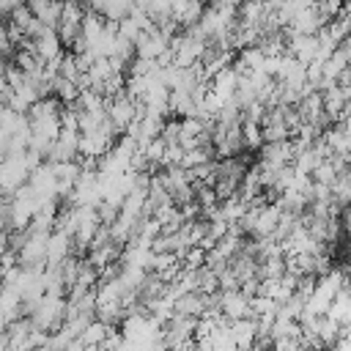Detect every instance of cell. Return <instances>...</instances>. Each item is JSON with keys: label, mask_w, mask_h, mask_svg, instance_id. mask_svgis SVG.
I'll list each match as a JSON object with an SVG mask.
<instances>
[{"label": "cell", "mask_w": 351, "mask_h": 351, "mask_svg": "<svg viewBox=\"0 0 351 351\" xmlns=\"http://www.w3.org/2000/svg\"><path fill=\"white\" fill-rule=\"evenodd\" d=\"M38 162H41V156L33 154L30 148L19 151V154H5L0 159V197L14 195L22 184H27V178Z\"/></svg>", "instance_id": "obj_1"}, {"label": "cell", "mask_w": 351, "mask_h": 351, "mask_svg": "<svg viewBox=\"0 0 351 351\" xmlns=\"http://www.w3.org/2000/svg\"><path fill=\"white\" fill-rule=\"evenodd\" d=\"M27 318H30V324L36 329L52 332L66 318V302H63V296H58V293H41L33 304H27Z\"/></svg>", "instance_id": "obj_2"}, {"label": "cell", "mask_w": 351, "mask_h": 351, "mask_svg": "<svg viewBox=\"0 0 351 351\" xmlns=\"http://www.w3.org/2000/svg\"><path fill=\"white\" fill-rule=\"evenodd\" d=\"M137 112H140V101L132 99L129 93H115L107 101V118L112 121L115 129H129V123L137 118Z\"/></svg>", "instance_id": "obj_3"}, {"label": "cell", "mask_w": 351, "mask_h": 351, "mask_svg": "<svg viewBox=\"0 0 351 351\" xmlns=\"http://www.w3.org/2000/svg\"><path fill=\"white\" fill-rule=\"evenodd\" d=\"M71 247H74L71 233H66V230L55 228V230L49 233V239H47V266H55V263L66 261V258H69V252H71Z\"/></svg>", "instance_id": "obj_4"}, {"label": "cell", "mask_w": 351, "mask_h": 351, "mask_svg": "<svg viewBox=\"0 0 351 351\" xmlns=\"http://www.w3.org/2000/svg\"><path fill=\"white\" fill-rule=\"evenodd\" d=\"M11 228V217H8V203H0V233H5Z\"/></svg>", "instance_id": "obj_5"}, {"label": "cell", "mask_w": 351, "mask_h": 351, "mask_svg": "<svg viewBox=\"0 0 351 351\" xmlns=\"http://www.w3.org/2000/svg\"><path fill=\"white\" fill-rule=\"evenodd\" d=\"M5 69H8V63H5V52H0V80H3Z\"/></svg>", "instance_id": "obj_6"}]
</instances>
